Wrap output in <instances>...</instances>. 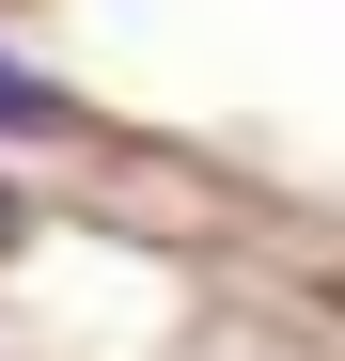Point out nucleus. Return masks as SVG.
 Masks as SVG:
<instances>
[{"mask_svg":"<svg viewBox=\"0 0 345 361\" xmlns=\"http://www.w3.org/2000/svg\"><path fill=\"white\" fill-rule=\"evenodd\" d=\"M47 126H79V94H63V79H32L16 47H0V142H47Z\"/></svg>","mask_w":345,"mask_h":361,"instance_id":"nucleus-1","label":"nucleus"}]
</instances>
